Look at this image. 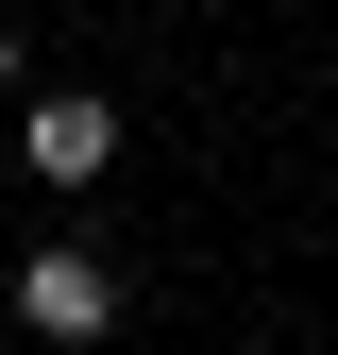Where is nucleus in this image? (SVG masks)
I'll list each match as a JSON object with an SVG mask.
<instances>
[{
    "label": "nucleus",
    "mask_w": 338,
    "mask_h": 355,
    "mask_svg": "<svg viewBox=\"0 0 338 355\" xmlns=\"http://www.w3.org/2000/svg\"><path fill=\"white\" fill-rule=\"evenodd\" d=\"M118 169V102L102 85H34L17 102V187H102Z\"/></svg>",
    "instance_id": "obj_1"
},
{
    "label": "nucleus",
    "mask_w": 338,
    "mask_h": 355,
    "mask_svg": "<svg viewBox=\"0 0 338 355\" xmlns=\"http://www.w3.org/2000/svg\"><path fill=\"white\" fill-rule=\"evenodd\" d=\"M17 322L68 338V355H102V338H118V271H102L84 237H34V254H17Z\"/></svg>",
    "instance_id": "obj_2"
},
{
    "label": "nucleus",
    "mask_w": 338,
    "mask_h": 355,
    "mask_svg": "<svg viewBox=\"0 0 338 355\" xmlns=\"http://www.w3.org/2000/svg\"><path fill=\"white\" fill-rule=\"evenodd\" d=\"M17 68H34V51H17V17H0V102H17Z\"/></svg>",
    "instance_id": "obj_3"
},
{
    "label": "nucleus",
    "mask_w": 338,
    "mask_h": 355,
    "mask_svg": "<svg viewBox=\"0 0 338 355\" xmlns=\"http://www.w3.org/2000/svg\"><path fill=\"white\" fill-rule=\"evenodd\" d=\"M0 187H17V136H0Z\"/></svg>",
    "instance_id": "obj_4"
}]
</instances>
